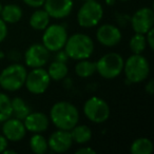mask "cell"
<instances>
[{
  "instance_id": "20",
  "label": "cell",
  "mask_w": 154,
  "mask_h": 154,
  "mask_svg": "<svg viewBox=\"0 0 154 154\" xmlns=\"http://www.w3.org/2000/svg\"><path fill=\"white\" fill-rule=\"evenodd\" d=\"M77 63L75 64V74L80 78H88L96 73V63L94 61H91L88 59L77 60Z\"/></svg>"
},
{
  "instance_id": "5",
  "label": "cell",
  "mask_w": 154,
  "mask_h": 154,
  "mask_svg": "<svg viewBox=\"0 0 154 154\" xmlns=\"http://www.w3.org/2000/svg\"><path fill=\"white\" fill-rule=\"evenodd\" d=\"M103 17V5L96 0H86L77 12V22L82 28L96 26Z\"/></svg>"
},
{
  "instance_id": "35",
  "label": "cell",
  "mask_w": 154,
  "mask_h": 154,
  "mask_svg": "<svg viewBox=\"0 0 154 154\" xmlns=\"http://www.w3.org/2000/svg\"><path fill=\"white\" fill-rule=\"evenodd\" d=\"M106 3L108 5H113L115 3V0H106Z\"/></svg>"
},
{
  "instance_id": "32",
  "label": "cell",
  "mask_w": 154,
  "mask_h": 154,
  "mask_svg": "<svg viewBox=\"0 0 154 154\" xmlns=\"http://www.w3.org/2000/svg\"><path fill=\"white\" fill-rule=\"evenodd\" d=\"M8 139L5 137L3 134H0V153H2L8 148Z\"/></svg>"
},
{
  "instance_id": "6",
  "label": "cell",
  "mask_w": 154,
  "mask_h": 154,
  "mask_svg": "<svg viewBox=\"0 0 154 154\" xmlns=\"http://www.w3.org/2000/svg\"><path fill=\"white\" fill-rule=\"evenodd\" d=\"M124 61V58L120 54L115 52L107 53L95 62L96 72L105 79H114L122 74Z\"/></svg>"
},
{
  "instance_id": "10",
  "label": "cell",
  "mask_w": 154,
  "mask_h": 154,
  "mask_svg": "<svg viewBox=\"0 0 154 154\" xmlns=\"http://www.w3.org/2000/svg\"><path fill=\"white\" fill-rule=\"evenodd\" d=\"M50 53L42 43H33L24 52V62L31 69L43 68L49 61Z\"/></svg>"
},
{
  "instance_id": "30",
  "label": "cell",
  "mask_w": 154,
  "mask_h": 154,
  "mask_svg": "<svg viewBox=\"0 0 154 154\" xmlns=\"http://www.w3.org/2000/svg\"><path fill=\"white\" fill-rule=\"evenodd\" d=\"M22 1H23L26 5H29V7L35 8V9H36V8L42 7L45 0H22Z\"/></svg>"
},
{
  "instance_id": "22",
  "label": "cell",
  "mask_w": 154,
  "mask_h": 154,
  "mask_svg": "<svg viewBox=\"0 0 154 154\" xmlns=\"http://www.w3.org/2000/svg\"><path fill=\"white\" fill-rule=\"evenodd\" d=\"M11 106H12V115H14L18 119L23 120L26 117L29 113L31 112V109L24 99L21 97H14L11 99Z\"/></svg>"
},
{
  "instance_id": "26",
  "label": "cell",
  "mask_w": 154,
  "mask_h": 154,
  "mask_svg": "<svg viewBox=\"0 0 154 154\" xmlns=\"http://www.w3.org/2000/svg\"><path fill=\"white\" fill-rule=\"evenodd\" d=\"M12 117L11 98L5 93L0 92V122Z\"/></svg>"
},
{
  "instance_id": "4",
  "label": "cell",
  "mask_w": 154,
  "mask_h": 154,
  "mask_svg": "<svg viewBox=\"0 0 154 154\" xmlns=\"http://www.w3.org/2000/svg\"><path fill=\"white\" fill-rule=\"evenodd\" d=\"M26 71V66L20 63H12L0 73V87L9 92H16L24 87Z\"/></svg>"
},
{
  "instance_id": "2",
  "label": "cell",
  "mask_w": 154,
  "mask_h": 154,
  "mask_svg": "<svg viewBox=\"0 0 154 154\" xmlns=\"http://www.w3.org/2000/svg\"><path fill=\"white\" fill-rule=\"evenodd\" d=\"M63 50L71 59H88L94 52V41L87 34L75 33L68 37Z\"/></svg>"
},
{
  "instance_id": "14",
  "label": "cell",
  "mask_w": 154,
  "mask_h": 154,
  "mask_svg": "<svg viewBox=\"0 0 154 154\" xmlns=\"http://www.w3.org/2000/svg\"><path fill=\"white\" fill-rule=\"evenodd\" d=\"M73 145L72 137L70 131L66 130H56L50 135L48 139V146L55 153H64L71 149Z\"/></svg>"
},
{
  "instance_id": "13",
  "label": "cell",
  "mask_w": 154,
  "mask_h": 154,
  "mask_svg": "<svg viewBox=\"0 0 154 154\" xmlns=\"http://www.w3.org/2000/svg\"><path fill=\"white\" fill-rule=\"evenodd\" d=\"M45 11L54 19L68 17L74 7L73 0H45L43 3Z\"/></svg>"
},
{
  "instance_id": "9",
  "label": "cell",
  "mask_w": 154,
  "mask_h": 154,
  "mask_svg": "<svg viewBox=\"0 0 154 154\" xmlns=\"http://www.w3.org/2000/svg\"><path fill=\"white\" fill-rule=\"evenodd\" d=\"M51 78L43 68H34L26 74L24 87L30 93L35 95L43 94L48 90Z\"/></svg>"
},
{
  "instance_id": "15",
  "label": "cell",
  "mask_w": 154,
  "mask_h": 154,
  "mask_svg": "<svg viewBox=\"0 0 154 154\" xmlns=\"http://www.w3.org/2000/svg\"><path fill=\"white\" fill-rule=\"evenodd\" d=\"M2 134L10 141H20L26 137V129L23 125V122L18 118L10 117L3 122Z\"/></svg>"
},
{
  "instance_id": "17",
  "label": "cell",
  "mask_w": 154,
  "mask_h": 154,
  "mask_svg": "<svg viewBox=\"0 0 154 154\" xmlns=\"http://www.w3.org/2000/svg\"><path fill=\"white\" fill-rule=\"evenodd\" d=\"M0 17L5 23H17L22 18V9L19 5L10 3L2 8Z\"/></svg>"
},
{
  "instance_id": "29",
  "label": "cell",
  "mask_w": 154,
  "mask_h": 154,
  "mask_svg": "<svg viewBox=\"0 0 154 154\" xmlns=\"http://www.w3.org/2000/svg\"><path fill=\"white\" fill-rule=\"evenodd\" d=\"M56 55H55V60H57V61H60V62H66L68 61L69 59V56L66 55V53L64 52V50H59V51L55 52Z\"/></svg>"
},
{
  "instance_id": "33",
  "label": "cell",
  "mask_w": 154,
  "mask_h": 154,
  "mask_svg": "<svg viewBox=\"0 0 154 154\" xmlns=\"http://www.w3.org/2000/svg\"><path fill=\"white\" fill-rule=\"evenodd\" d=\"M145 90L149 95L153 94V93H154V82H153V80L151 79V80H149V82H148V84L146 85V87H145Z\"/></svg>"
},
{
  "instance_id": "23",
  "label": "cell",
  "mask_w": 154,
  "mask_h": 154,
  "mask_svg": "<svg viewBox=\"0 0 154 154\" xmlns=\"http://www.w3.org/2000/svg\"><path fill=\"white\" fill-rule=\"evenodd\" d=\"M130 151L132 154H151L153 152V143L149 138L140 137L133 141Z\"/></svg>"
},
{
  "instance_id": "25",
  "label": "cell",
  "mask_w": 154,
  "mask_h": 154,
  "mask_svg": "<svg viewBox=\"0 0 154 154\" xmlns=\"http://www.w3.org/2000/svg\"><path fill=\"white\" fill-rule=\"evenodd\" d=\"M129 48L133 54H141L147 48V41H146L145 34L135 33L131 37L129 41Z\"/></svg>"
},
{
  "instance_id": "21",
  "label": "cell",
  "mask_w": 154,
  "mask_h": 154,
  "mask_svg": "<svg viewBox=\"0 0 154 154\" xmlns=\"http://www.w3.org/2000/svg\"><path fill=\"white\" fill-rule=\"evenodd\" d=\"M47 72H48V74H49L51 80L60 82V80L64 79V78L68 76L69 68L66 62H60V61L55 60V61H53L50 64Z\"/></svg>"
},
{
  "instance_id": "19",
  "label": "cell",
  "mask_w": 154,
  "mask_h": 154,
  "mask_svg": "<svg viewBox=\"0 0 154 154\" xmlns=\"http://www.w3.org/2000/svg\"><path fill=\"white\" fill-rule=\"evenodd\" d=\"M51 17L42 9L36 10L32 13L30 17V26L33 30L43 31L50 24Z\"/></svg>"
},
{
  "instance_id": "1",
  "label": "cell",
  "mask_w": 154,
  "mask_h": 154,
  "mask_svg": "<svg viewBox=\"0 0 154 154\" xmlns=\"http://www.w3.org/2000/svg\"><path fill=\"white\" fill-rule=\"evenodd\" d=\"M50 120L59 130L70 131L79 122V112L76 106L69 101H57L51 108Z\"/></svg>"
},
{
  "instance_id": "7",
  "label": "cell",
  "mask_w": 154,
  "mask_h": 154,
  "mask_svg": "<svg viewBox=\"0 0 154 154\" xmlns=\"http://www.w3.org/2000/svg\"><path fill=\"white\" fill-rule=\"evenodd\" d=\"M68 37L69 35L66 32V29L62 24H49L43 30L42 45L50 52L55 53V52L63 49Z\"/></svg>"
},
{
  "instance_id": "37",
  "label": "cell",
  "mask_w": 154,
  "mask_h": 154,
  "mask_svg": "<svg viewBox=\"0 0 154 154\" xmlns=\"http://www.w3.org/2000/svg\"><path fill=\"white\" fill-rule=\"evenodd\" d=\"M119 1H122V2H125V1H128V0H119Z\"/></svg>"
},
{
  "instance_id": "16",
  "label": "cell",
  "mask_w": 154,
  "mask_h": 154,
  "mask_svg": "<svg viewBox=\"0 0 154 154\" xmlns=\"http://www.w3.org/2000/svg\"><path fill=\"white\" fill-rule=\"evenodd\" d=\"M26 131L32 133H42L48 130L50 119L42 112H30L23 120Z\"/></svg>"
},
{
  "instance_id": "31",
  "label": "cell",
  "mask_w": 154,
  "mask_h": 154,
  "mask_svg": "<svg viewBox=\"0 0 154 154\" xmlns=\"http://www.w3.org/2000/svg\"><path fill=\"white\" fill-rule=\"evenodd\" d=\"M75 153L76 154H95L96 152H95V150H93L92 148H90V147H82V148H79V149H77Z\"/></svg>"
},
{
  "instance_id": "24",
  "label": "cell",
  "mask_w": 154,
  "mask_h": 154,
  "mask_svg": "<svg viewBox=\"0 0 154 154\" xmlns=\"http://www.w3.org/2000/svg\"><path fill=\"white\" fill-rule=\"evenodd\" d=\"M30 148L35 154H45L49 149L48 140L40 133H34L30 138Z\"/></svg>"
},
{
  "instance_id": "36",
  "label": "cell",
  "mask_w": 154,
  "mask_h": 154,
  "mask_svg": "<svg viewBox=\"0 0 154 154\" xmlns=\"http://www.w3.org/2000/svg\"><path fill=\"white\" fill-rule=\"evenodd\" d=\"M2 8H3V5L0 3V15H1V11H2Z\"/></svg>"
},
{
  "instance_id": "3",
  "label": "cell",
  "mask_w": 154,
  "mask_h": 154,
  "mask_svg": "<svg viewBox=\"0 0 154 154\" xmlns=\"http://www.w3.org/2000/svg\"><path fill=\"white\" fill-rule=\"evenodd\" d=\"M122 72L130 84H139L149 76L150 63L141 54H133L124 61Z\"/></svg>"
},
{
  "instance_id": "12",
  "label": "cell",
  "mask_w": 154,
  "mask_h": 154,
  "mask_svg": "<svg viewBox=\"0 0 154 154\" xmlns=\"http://www.w3.org/2000/svg\"><path fill=\"white\" fill-rule=\"evenodd\" d=\"M122 32L114 24L106 23L100 26L96 31V39L103 47L112 48L122 41Z\"/></svg>"
},
{
  "instance_id": "18",
  "label": "cell",
  "mask_w": 154,
  "mask_h": 154,
  "mask_svg": "<svg viewBox=\"0 0 154 154\" xmlns=\"http://www.w3.org/2000/svg\"><path fill=\"white\" fill-rule=\"evenodd\" d=\"M71 137L73 143H76L78 145H84L91 140L92 138V131L86 125H78L70 130Z\"/></svg>"
},
{
  "instance_id": "28",
  "label": "cell",
  "mask_w": 154,
  "mask_h": 154,
  "mask_svg": "<svg viewBox=\"0 0 154 154\" xmlns=\"http://www.w3.org/2000/svg\"><path fill=\"white\" fill-rule=\"evenodd\" d=\"M8 36V26L0 17V43L2 42Z\"/></svg>"
},
{
  "instance_id": "34",
  "label": "cell",
  "mask_w": 154,
  "mask_h": 154,
  "mask_svg": "<svg viewBox=\"0 0 154 154\" xmlns=\"http://www.w3.org/2000/svg\"><path fill=\"white\" fill-rule=\"evenodd\" d=\"M2 153H5V154H10V153L16 154V151H14V150H7V149H5V151L2 152Z\"/></svg>"
},
{
  "instance_id": "8",
  "label": "cell",
  "mask_w": 154,
  "mask_h": 154,
  "mask_svg": "<svg viewBox=\"0 0 154 154\" xmlns=\"http://www.w3.org/2000/svg\"><path fill=\"white\" fill-rule=\"evenodd\" d=\"M84 114L90 122L94 124H103L110 117V107L103 98L92 96L85 103Z\"/></svg>"
},
{
  "instance_id": "27",
  "label": "cell",
  "mask_w": 154,
  "mask_h": 154,
  "mask_svg": "<svg viewBox=\"0 0 154 154\" xmlns=\"http://www.w3.org/2000/svg\"><path fill=\"white\" fill-rule=\"evenodd\" d=\"M146 36V41H147V45H149L150 49H154V30L153 28L150 29L147 33L145 34Z\"/></svg>"
},
{
  "instance_id": "11",
  "label": "cell",
  "mask_w": 154,
  "mask_h": 154,
  "mask_svg": "<svg viewBox=\"0 0 154 154\" xmlns=\"http://www.w3.org/2000/svg\"><path fill=\"white\" fill-rule=\"evenodd\" d=\"M132 29L135 33L146 34L154 24V12L151 8L143 7L138 9L130 18Z\"/></svg>"
}]
</instances>
